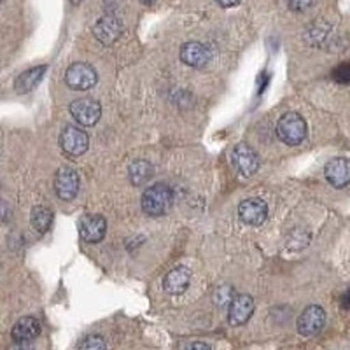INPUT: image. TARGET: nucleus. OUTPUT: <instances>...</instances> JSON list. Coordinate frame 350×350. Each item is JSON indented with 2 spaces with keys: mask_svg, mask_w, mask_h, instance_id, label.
I'll use <instances>...</instances> for the list:
<instances>
[{
  "mask_svg": "<svg viewBox=\"0 0 350 350\" xmlns=\"http://www.w3.org/2000/svg\"><path fill=\"white\" fill-rule=\"evenodd\" d=\"M174 203V191L168 184H154L142 195V211L151 217L167 214Z\"/></svg>",
  "mask_w": 350,
  "mask_h": 350,
  "instance_id": "nucleus-1",
  "label": "nucleus"
},
{
  "mask_svg": "<svg viewBox=\"0 0 350 350\" xmlns=\"http://www.w3.org/2000/svg\"><path fill=\"white\" fill-rule=\"evenodd\" d=\"M277 135L287 146H298L306 137V123L296 112H287L277 123Z\"/></svg>",
  "mask_w": 350,
  "mask_h": 350,
  "instance_id": "nucleus-2",
  "label": "nucleus"
},
{
  "mask_svg": "<svg viewBox=\"0 0 350 350\" xmlns=\"http://www.w3.org/2000/svg\"><path fill=\"white\" fill-rule=\"evenodd\" d=\"M96 79H98V76H96L95 68L90 64H84V62L72 64L65 72V83L70 90H76V92H86V90L95 86Z\"/></svg>",
  "mask_w": 350,
  "mask_h": 350,
  "instance_id": "nucleus-3",
  "label": "nucleus"
},
{
  "mask_svg": "<svg viewBox=\"0 0 350 350\" xmlns=\"http://www.w3.org/2000/svg\"><path fill=\"white\" fill-rule=\"evenodd\" d=\"M90 146V139L83 130L77 126H65L60 133V148L70 158L84 154Z\"/></svg>",
  "mask_w": 350,
  "mask_h": 350,
  "instance_id": "nucleus-4",
  "label": "nucleus"
},
{
  "mask_svg": "<svg viewBox=\"0 0 350 350\" xmlns=\"http://www.w3.org/2000/svg\"><path fill=\"white\" fill-rule=\"evenodd\" d=\"M231 163L237 170L240 172V175L243 177H251L258 172L259 168V156L251 146L247 144H239L233 152H231Z\"/></svg>",
  "mask_w": 350,
  "mask_h": 350,
  "instance_id": "nucleus-5",
  "label": "nucleus"
},
{
  "mask_svg": "<svg viewBox=\"0 0 350 350\" xmlns=\"http://www.w3.org/2000/svg\"><path fill=\"white\" fill-rule=\"evenodd\" d=\"M70 114L83 126H93V124L98 123L100 116H102V107L93 98H79L70 104Z\"/></svg>",
  "mask_w": 350,
  "mask_h": 350,
  "instance_id": "nucleus-6",
  "label": "nucleus"
},
{
  "mask_svg": "<svg viewBox=\"0 0 350 350\" xmlns=\"http://www.w3.org/2000/svg\"><path fill=\"white\" fill-rule=\"evenodd\" d=\"M55 191L58 198L65 200V202L76 198V195L79 193V175L74 168L62 167L60 170L56 172Z\"/></svg>",
  "mask_w": 350,
  "mask_h": 350,
  "instance_id": "nucleus-7",
  "label": "nucleus"
},
{
  "mask_svg": "<svg viewBox=\"0 0 350 350\" xmlns=\"http://www.w3.org/2000/svg\"><path fill=\"white\" fill-rule=\"evenodd\" d=\"M324 323H326V312L323 306L310 305L298 317V331L303 336H314L323 329Z\"/></svg>",
  "mask_w": 350,
  "mask_h": 350,
  "instance_id": "nucleus-8",
  "label": "nucleus"
},
{
  "mask_svg": "<svg viewBox=\"0 0 350 350\" xmlns=\"http://www.w3.org/2000/svg\"><path fill=\"white\" fill-rule=\"evenodd\" d=\"M239 215L242 223L249 226H261L268 217V205L261 198H249L243 200L239 207Z\"/></svg>",
  "mask_w": 350,
  "mask_h": 350,
  "instance_id": "nucleus-9",
  "label": "nucleus"
},
{
  "mask_svg": "<svg viewBox=\"0 0 350 350\" xmlns=\"http://www.w3.org/2000/svg\"><path fill=\"white\" fill-rule=\"evenodd\" d=\"M107 221L104 215L88 214L79 221V237L88 243H96L105 237Z\"/></svg>",
  "mask_w": 350,
  "mask_h": 350,
  "instance_id": "nucleus-10",
  "label": "nucleus"
},
{
  "mask_svg": "<svg viewBox=\"0 0 350 350\" xmlns=\"http://www.w3.org/2000/svg\"><path fill=\"white\" fill-rule=\"evenodd\" d=\"M254 314V299L249 295L235 296L230 303V314H228V321L231 326H242Z\"/></svg>",
  "mask_w": 350,
  "mask_h": 350,
  "instance_id": "nucleus-11",
  "label": "nucleus"
},
{
  "mask_svg": "<svg viewBox=\"0 0 350 350\" xmlns=\"http://www.w3.org/2000/svg\"><path fill=\"white\" fill-rule=\"evenodd\" d=\"M327 183L334 187H345L350 183V159L334 158L324 168Z\"/></svg>",
  "mask_w": 350,
  "mask_h": 350,
  "instance_id": "nucleus-12",
  "label": "nucleus"
},
{
  "mask_svg": "<svg viewBox=\"0 0 350 350\" xmlns=\"http://www.w3.org/2000/svg\"><path fill=\"white\" fill-rule=\"evenodd\" d=\"M180 60L189 67L203 68L211 62V51L200 42H186L180 49Z\"/></svg>",
  "mask_w": 350,
  "mask_h": 350,
  "instance_id": "nucleus-13",
  "label": "nucleus"
},
{
  "mask_svg": "<svg viewBox=\"0 0 350 350\" xmlns=\"http://www.w3.org/2000/svg\"><path fill=\"white\" fill-rule=\"evenodd\" d=\"M189 282H191V271L187 270L186 267H177L165 275L163 289L167 291L168 295H183L184 291L189 287Z\"/></svg>",
  "mask_w": 350,
  "mask_h": 350,
  "instance_id": "nucleus-14",
  "label": "nucleus"
},
{
  "mask_svg": "<svg viewBox=\"0 0 350 350\" xmlns=\"http://www.w3.org/2000/svg\"><path fill=\"white\" fill-rule=\"evenodd\" d=\"M121 30H123V27H121L120 20L114 16L100 18V20L96 21L95 28H93L96 39L102 44H107V46H111V44H114L116 40L120 39Z\"/></svg>",
  "mask_w": 350,
  "mask_h": 350,
  "instance_id": "nucleus-15",
  "label": "nucleus"
},
{
  "mask_svg": "<svg viewBox=\"0 0 350 350\" xmlns=\"http://www.w3.org/2000/svg\"><path fill=\"white\" fill-rule=\"evenodd\" d=\"M11 334L14 342H33L40 334V323L36 317H23L14 324Z\"/></svg>",
  "mask_w": 350,
  "mask_h": 350,
  "instance_id": "nucleus-16",
  "label": "nucleus"
},
{
  "mask_svg": "<svg viewBox=\"0 0 350 350\" xmlns=\"http://www.w3.org/2000/svg\"><path fill=\"white\" fill-rule=\"evenodd\" d=\"M44 74H46V65H40V67H33L30 70L23 72L16 81H14V88H16L18 93H28L32 92L33 88L42 81Z\"/></svg>",
  "mask_w": 350,
  "mask_h": 350,
  "instance_id": "nucleus-17",
  "label": "nucleus"
},
{
  "mask_svg": "<svg viewBox=\"0 0 350 350\" xmlns=\"http://www.w3.org/2000/svg\"><path fill=\"white\" fill-rule=\"evenodd\" d=\"M152 177V165L146 159H137L130 165V180L135 186H142Z\"/></svg>",
  "mask_w": 350,
  "mask_h": 350,
  "instance_id": "nucleus-18",
  "label": "nucleus"
},
{
  "mask_svg": "<svg viewBox=\"0 0 350 350\" xmlns=\"http://www.w3.org/2000/svg\"><path fill=\"white\" fill-rule=\"evenodd\" d=\"M30 223H32L33 230L37 233H46L51 228L53 223V212L44 205H37L32 208V215H30Z\"/></svg>",
  "mask_w": 350,
  "mask_h": 350,
  "instance_id": "nucleus-19",
  "label": "nucleus"
},
{
  "mask_svg": "<svg viewBox=\"0 0 350 350\" xmlns=\"http://www.w3.org/2000/svg\"><path fill=\"white\" fill-rule=\"evenodd\" d=\"M77 350H107V343L100 334H92V336H88L81 342Z\"/></svg>",
  "mask_w": 350,
  "mask_h": 350,
  "instance_id": "nucleus-20",
  "label": "nucleus"
},
{
  "mask_svg": "<svg viewBox=\"0 0 350 350\" xmlns=\"http://www.w3.org/2000/svg\"><path fill=\"white\" fill-rule=\"evenodd\" d=\"M333 79L340 84H350V64L338 65V67L333 70Z\"/></svg>",
  "mask_w": 350,
  "mask_h": 350,
  "instance_id": "nucleus-21",
  "label": "nucleus"
},
{
  "mask_svg": "<svg viewBox=\"0 0 350 350\" xmlns=\"http://www.w3.org/2000/svg\"><path fill=\"white\" fill-rule=\"evenodd\" d=\"M231 299H233V289H231L230 286L219 287L217 293L214 295L215 305H219V306H224L226 303H231Z\"/></svg>",
  "mask_w": 350,
  "mask_h": 350,
  "instance_id": "nucleus-22",
  "label": "nucleus"
},
{
  "mask_svg": "<svg viewBox=\"0 0 350 350\" xmlns=\"http://www.w3.org/2000/svg\"><path fill=\"white\" fill-rule=\"evenodd\" d=\"M287 4H289L291 11L303 12L310 8L312 4H314V0H287Z\"/></svg>",
  "mask_w": 350,
  "mask_h": 350,
  "instance_id": "nucleus-23",
  "label": "nucleus"
},
{
  "mask_svg": "<svg viewBox=\"0 0 350 350\" xmlns=\"http://www.w3.org/2000/svg\"><path fill=\"white\" fill-rule=\"evenodd\" d=\"M9 350H33V345L32 342H14Z\"/></svg>",
  "mask_w": 350,
  "mask_h": 350,
  "instance_id": "nucleus-24",
  "label": "nucleus"
},
{
  "mask_svg": "<svg viewBox=\"0 0 350 350\" xmlns=\"http://www.w3.org/2000/svg\"><path fill=\"white\" fill-rule=\"evenodd\" d=\"M186 350H211V347H208L207 343H203V342H195V343H191V345L187 347Z\"/></svg>",
  "mask_w": 350,
  "mask_h": 350,
  "instance_id": "nucleus-25",
  "label": "nucleus"
},
{
  "mask_svg": "<svg viewBox=\"0 0 350 350\" xmlns=\"http://www.w3.org/2000/svg\"><path fill=\"white\" fill-rule=\"evenodd\" d=\"M342 308L343 310H350V289L342 296Z\"/></svg>",
  "mask_w": 350,
  "mask_h": 350,
  "instance_id": "nucleus-26",
  "label": "nucleus"
},
{
  "mask_svg": "<svg viewBox=\"0 0 350 350\" xmlns=\"http://www.w3.org/2000/svg\"><path fill=\"white\" fill-rule=\"evenodd\" d=\"M240 0H217L219 5H223V8H233V5L239 4Z\"/></svg>",
  "mask_w": 350,
  "mask_h": 350,
  "instance_id": "nucleus-27",
  "label": "nucleus"
},
{
  "mask_svg": "<svg viewBox=\"0 0 350 350\" xmlns=\"http://www.w3.org/2000/svg\"><path fill=\"white\" fill-rule=\"evenodd\" d=\"M144 4H152V2H154V0H142Z\"/></svg>",
  "mask_w": 350,
  "mask_h": 350,
  "instance_id": "nucleus-28",
  "label": "nucleus"
},
{
  "mask_svg": "<svg viewBox=\"0 0 350 350\" xmlns=\"http://www.w3.org/2000/svg\"><path fill=\"white\" fill-rule=\"evenodd\" d=\"M72 2H74V4H77V2H81V0H72Z\"/></svg>",
  "mask_w": 350,
  "mask_h": 350,
  "instance_id": "nucleus-29",
  "label": "nucleus"
},
{
  "mask_svg": "<svg viewBox=\"0 0 350 350\" xmlns=\"http://www.w3.org/2000/svg\"><path fill=\"white\" fill-rule=\"evenodd\" d=\"M0 2H4V0H0Z\"/></svg>",
  "mask_w": 350,
  "mask_h": 350,
  "instance_id": "nucleus-30",
  "label": "nucleus"
}]
</instances>
